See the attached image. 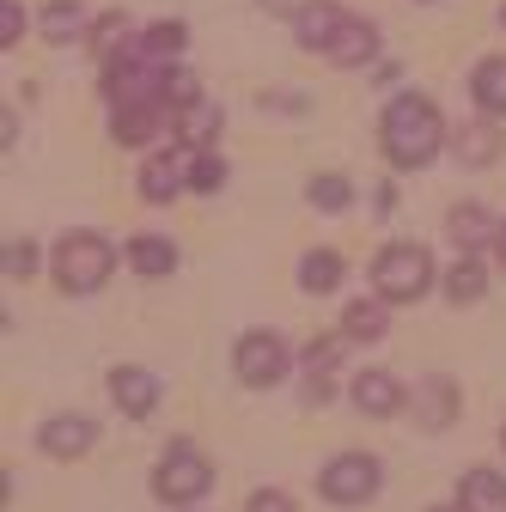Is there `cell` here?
<instances>
[{"mask_svg": "<svg viewBox=\"0 0 506 512\" xmlns=\"http://www.w3.org/2000/svg\"><path fill=\"white\" fill-rule=\"evenodd\" d=\"M183 43H189V25H183V19H165V25H147V31H141L147 61H165V55H177Z\"/></svg>", "mask_w": 506, "mask_h": 512, "instance_id": "obj_26", "label": "cell"}, {"mask_svg": "<svg viewBox=\"0 0 506 512\" xmlns=\"http://www.w3.org/2000/svg\"><path fill=\"white\" fill-rule=\"evenodd\" d=\"M458 512H506V476L500 470H464Z\"/></svg>", "mask_w": 506, "mask_h": 512, "instance_id": "obj_16", "label": "cell"}, {"mask_svg": "<svg viewBox=\"0 0 506 512\" xmlns=\"http://www.w3.org/2000/svg\"><path fill=\"white\" fill-rule=\"evenodd\" d=\"M177 135H183V147H196V153H208V141L220 135V104L196 98V104H189V110H177Z\"/></svg>", "mask_w": 506, "mask_h": 512, "instance_id": "obj_19", "label": "cell"}, {"mask_svg": "<svg viewBox=\"0 0 506 512\" xmlns=\"http://www.w3.org/2000/svg\"><path fill=\"white\" fill-rule=\"evenodd\" d=\"M433 512H452V506H433Z\"/></svg>", "mask_w": 506, "mask_h": 512, "instance_id": "obj_34", "label": "cell"}, {"mask_svg": "<svg viewBox=\"0 0 506 512\" xmlns=\"http://www.w3.org/2000/svg\"><path fill=\"white\" fill-rule=\"evenodd\" d=\"M37 25H43L49 43H74V31H80V0H49Z\"/></svg>", "mask_w": 506, "mask_h": 512, "instance_id": "obj_25", "label": "cell"}, {"mask_svg": "<svg viewBox=\"0 0 506 512\" xmlns=\"http://www.w3.org/2000/svg\"><path fill=\"white\" fill-rule=\"evenodd\" d=\"M494 250H500V263H506V220H500V238H494Z\"/></svg>", "mask_w": 506, "mask_h": 512, "instance_id": "obj_33", "label": "cell"}, {"mask_svg": "<svg viewBox=\"0 0 506 512\" xmlns=\"http://www.w3.org/2000/svg\"><path fill=\"white\" fill-rule=\"evenodd\" d=\"M500 445H506V427H500Z\"/></svg>", "mask_w": 506, "mask_h": 512, "instance_id": "obj_35", "label": "cell"}, {"mask_svg": "<svg viewBox=\"0 0 506 512\" xmlns=\"http://www.w3.org/2000/svg\"><path fill=\"white\" fill-rule=\"evenodd\" d=\"M378 141H385V159H391L397 171H421V165L439 159V147H446L452 135H446V116L433 110V98L397 92V98L385 104V116H378Z\"/></svg>", "mask_w": 506, "mask_h": 512, "instance_id": "obj_1", "label": "cell"}, {"mask_svg": "<svg viewBox=\"0 0 506 512\" xmlns=\"http://www.w3.org/2000/svg\"><path fill=\"white\" fill-rule=\"evenodd\" d=\"M470 98L482 116H506V55H482L470 68Z\"/></svg>", "mask_w": 506, "mask_h": 512, "instance_id": "obj_15", "label": "cell"}, {"mask_svg": "<svg viewBox=\"0 0 506 512\" xmlns=\"http://www.w3.org/2000/svg\"><path fill=\"white\" fill-rule=\"evenodd\" d=\"M446 232L464 244V256H476V250H488V244L500 238V220H494L488 208H476V202H458V208L446 214Z\"/></svg>", "mask_w": 506, "mask_h": 512, "instance_id": "obj_13", "label": "cell"}, {"mask_svg": "<svg viewBox=\"0 0 506 512\" xmlns=\"http://www.w3.org/2000/svg\"><path fill=\"white\" fill-rule=\"evenodd\" d=\"M37 445H43L49 458H86L92 445H98V421L92 415H49L43 433H37Z\"/></svg>", "mask_w": 506, "mask_h": 512, "instance_id": "obj_7", "label": "cell"}, {"mask_svg": "<svg viewBox=\"0 0 506 512\" xmlns=\"http://www.w3.org/2000/svg\"><path fill=\"white\" fill-rule=\"evenodd\" d=\"M452 159L470 165V171H482V165L500 159V128H494V116H476V122H458L452 128Z\"/></svg>", "mask_w": 506, "mask_h": 512, "instance_id": "obj_9", "label": "cell"}, {"mask_svg": "<svg viewBox=\"0 0 506 512\" xmlns=\"http://www.w3.org/2000/svg\"><path fill=\"white\" fill-rule=\"evenodd\" d=\"M415 403H421V427H446V421L458 415L452 378H421V384H415Z\"/></svg>", "mask_w": 506, "mask_h": 512, "instance_id": "obj_20", "label": "cell"}, {"mask_svg": "<svg viewBox=\"0 0 506 512\" xmlns=\"http://www.w3.org/2000/svg\"><path fill=\"white\" fill-rule=\"evenodd\" d=\"M348 25V13L336 7V0H311V7H299L293 13V31H299V43L305 49H318V55H330V43H336V31Z\"/></svg>", "mask_w": 506, "mask_h": 512, "instance_id": "obj_11", "label": "cell"}, {"mask_svg": "<svg viewBox=\"0 0 506 512\" xmlns=\"http://www.w3.org/2000/svg\"><path fill=\"white\" fill-rule=\"evenodd\" d=\"M220 183H226V159H220V153H196V165H189V189H202V196H214Z\"/></svg>", "mask_w": 506, "mask_h": 512, "instance_id": "obj_29", "label": "cell"}, {"mask_svg": "<svg viewBox=\"0 0 506 512\" xmlns=\"http://www.w3.org/2000/svg\"><path fill=\"white\" fill-rule=\"evenodd\" d=\"M110 397H116V409L122 415H153L159 409V378L147 372V366H110Z\"/></svg>", "mask_w": 506, "mask_h": 512, "instance_id": "obj_8", "label": "cell"}, {"mask_svg": "<svg viewBox=\"0 0 506 512\" xmlns=\"http://www.w3.org/2000/svg\"><path fill=\"white\" fill-rule=\"evenodd\" d=\"M122 37H129V19H122V13H110V19H98V25H92V49H98L104 61H116L122 49H129Z\"/></svg>", "mask_w": 506, "mask_h": 512, "instance_id": "obj_28", "label": "cell"}, {"mask_svg": "<svg viewBox=\"0 0 506 512\" xmlns=\"http://www.w3.org/2000/svg\"><path fill=\"white\" fill-rule=\"evenodd\" d=\"M208 488H214V464H208L189 439H177L171 452H165V464L153 470V494H159L165 506H196Z\"/></svg>", "mask_w": 506, "mask_h": 512, "instance_id": "obj_4", "label": "cell"}, {"mask_svg": "<svg viewBox=\"0 0 506 512\" xmlns=\"http://www.w3.org/2000/svg\"><path fill=\"white\" fill-rule=\"evenodd\" d=\"M500 25H506V7H500Z\"/></svg>", "mask_w": 506, "mask_h": 512, "instance_id": "obj_36", "label": "cell"}, {"mask_svg": "<svg viewBox=\"0 0 506 512\" xmlns=\"http://www.w3.org/2000/svg\"><path fill=\"white\" fill-rule=\"evenodd\" d=\"M385 330H391V317H385V299H354L348 311H342V336L348 342H385Z\"/></svg>", "mask_w": 506, "mask_h": 512, "instance_id": "obj_17", "label": "cell"}, {"mask_svg": "<svg viewBox=\"0 0 506 512\" xmlns=\"http://www.w3.org/2000/svg\"><path fill=\"white\" fill-rule=\"evenodd\" d=\"M305 202L318 208V214H342V208L354 202V183H348L342 171H318V177L305 183Z\"/></svg>", "mask_w": 506, "mask_h": 512, "instance_id": "obj_23", "label": "cell"}, {"mask_svg": "<svg viewBox=\"0 0 506 512\" xmlns=\"http://www.w3.org/2000/svg\"><path fill=\"white\" fill-rule=\"evenodd\" d=\"M372 55H378V25L348 13V25L336 31V43H330V55H324V61H336V68H366Z\"/></svg>", "mask_w": 506, "mask_h": 512, "instance_id": "obj_14", "label": "cell"}, {"mask_svg": "<svg viewBox=\"0 0 506 512\" xmlns=\"http://www.w3.org/2000/svg\"><path fill=\"white\" fill-rule=\"evenodd\" d=\"M348 397H354V409H366V415H397V409H403V384H397L385 366H366V372H354Z\"/></svg>", "mask_w": 506, "mask_h": 512, "instance_id": "obj_10", "label": "cell"}, {"mask_svg": "<svg viewBox=\"0 0 506 512\" xmlns=\"http://www.w3.org/2000/svg\"><path fill=\"white\" fill-rule=\"evenodd\" d=\"M244 512H293V494H281V488H257L244 500Z\"/></svg>", "mask_w": 506, "mask_h": 512, "instance_id": "obj_32", "label": "cell"}, {"mask_svg": "<svg viewBox=\"0 0 506 512\" xmlns=\"http://www.w3.org/2000/svg\"><path fill=\"white\" fill-rule=\"evenodd\" d=\"M159 98H165L171 110H189V104L202 98V80L189 74V68H165V80H159Z\"/></svg>", "mask_w": 506, "mask_h": 512, "instance_id": "obj_27", "label": "cell"}, {"mask_svg": "<svg viewBox=\"0 0 506 512\" xmlns=\"http://www.w3.org/2000/svg\"><path fill=\"white\" fill-rule=\"evenodd\" d=\"M110 269H116V250H110V238H98V232H61L55 250H49V275H55V287L74 293V299L98 293V287L110 281Z\"/></svg>", "mask_w": 506, "mask_h": 512, "instance_id": "obj_2", "label": "cell"}, {"mask_svg": "<svg viewBox=\"0 0 506 512\" xmlns=\"http://www.w3.org/2000/svg\"><path fill=\"white\" fill-rule=\"evenodd\" d=\"M488 293V269H482V256H458V269L446 275V299L452 305H476Z\"/></svg>", "mask_w": 506, "mask_h": 512, "instance_id": "obj_24", "label": "cell"}, {"mask_svg": "<svg viewBox=\"0 0 506 512\" xmlns=\"http://www.w3.org/2000/svg\"><path fill=\"white\" fill-rule=\"evenodd\" d=\"M299 287L305 293H336L342 287V256L336 250H305L299 256Z\"/></svg>", "mask_w": 506, "mask_h": 512, "instance_id": "obj_22", "label": "cell"}, {"mask_svg": "<svg viewBox=\"0 0 506 512\" xmlns=\"http://www.w3.org/2000/svg\"><path fill=\"white\" fill-rule=\"evenodd\" d=\"M129 263H135L147 281H159V275H171V269H177V244H171V238H159V232H135Z\"/></svg>", "mask_w": 506, "mask_h": 512, "instance_id": "obj_18", "label": "cell"}, {"mask_svg": "<svg viewBox=\"0 0 506 512\" xmlns=\"http://www.w3.org/2000/svg\"><path fill=\"white\" fill-rule=\"evenodd\" d=\"M110 128L122 147H147L159 135V104H129V110H110Z\"/></svg>", "mask_w": 506, "mask_h": 512, "instance_id": "obj_21", "label": "cell"}, {"mask_svg": "<svg viewBox=\"0 0 506 512\" xmlns=\"http://www.w3.org/2000/svg\"><path fill=\"white\" fill-rule=\"evenodd\" d=\"M25 37V7H19V0H0V43H19Z\"/></svg>", "mask_w": 506, "mask_h": 512, "instance_id": "obj_31", "label": "cell"}, {"mask_svg": "<svg viewBox=\"0 0 506 512\" xmlns=\"http://www.w3.org/2000/svg\"><path fill=\"white\" fill-rule=\"evenodd\" d=\"M0 269H7V281H31V275H37V244H31V238H13V244H7V263H0Z\"/></svg>", "mask_w": 506, "mask_h": 512, "instance_id": "obj_30", "label": "cell"}, {"mask_svg": "<svg viewBox=\"0 0 506 512\" xmlns=\"http://www.w3.org/2000/svg\"><path fill=\"white\" fill-rule=\"evenodd\" d=\"M378 482H385V470H378L372 452H342V458H330L318 470V494L330 506H366L378 494Z\"/></svg>", "mask_w": 506, "mask_h": 512, "instance_id": "obj_5", "label": "cell"}, {"mask_svg": "<svg viewBox=\"0 0 506 512\" xmlns=\"http://www.w3.org/2000/svg\"><path fill=\"white\" fill-rule=\"evenodd\" d=\"M232 366H238V378H244V384L269 391V384H281V378H287V342H281L275 330H250V336H238Z\"/></svg>", "mask_w": 506, "mask_h": 512, "instance_id": "obj_6", "label": "cell"}, {"mask_svg": "<svg viewBox=\"0 0 506 512\" xmlns=\"http://www.w3.org/2000/svg\"><path fill=\"white\" fill-rule=\"evenodd\" d=\"M372 287L385 305H409L433 287V256L421 244H385L372 256Z\"/></svg>", "mask_w": 506, "mask_h": 512, "instance_id": "obj_3", "label": "cell"}, {"mask_svg": "<svg viewBox=\"0 0 506 512\" xmlns=\"http://www.w3.org/2000/svg\"><path fill=\"white\" fill-rule=\"evenodd\" d=\"M196 165V147H171V153H159V159H147L141 165V196L147 202H171L177 196V177Z\"/></svg>", "mask_w": 506, "mask_h": 512, "instance_id": "obj_12", "label": "cell"}]
</instances>
